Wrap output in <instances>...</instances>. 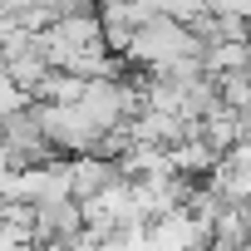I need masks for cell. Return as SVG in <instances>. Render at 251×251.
Segmentation results:
<instances>
[{
	"instance_id": "6da1fadb",
	"label": "cell",
	"mask_w": 251,
	"mask_h": 251,
	"mask_svg": "<svg viewBox=\"0 0 251 251\" xmlns=\"http://www.w3.org/2000/svg\"><path fill=\"white\" fill-rule=\"evenodd\" d=\"M207 15H226V20H246L251 25V0H202Z\"/></svg>"
}]
</instances>
